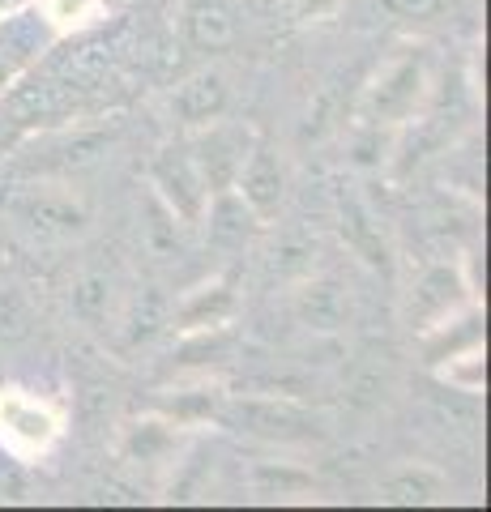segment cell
I'll list each match as a JSON object with an SVG mask.
<instances>
[{"instance_id": "obj_1", "label": "cell", "mask_w": 491, "mask_h": 512, "mask_svg": "<svg viewBox=\"0 0 491 512\" xmlns=\"http://www.w3.org/2000/svg\"><path fill=\"white\" fill-rule=\"evenodd\" d=\"M427 99H432L427 60L415 47H402V52L389 56L372 73V82L363 86L355 116L368 128H406L427 111Z\"/></svg>"}, {"instance_id": "obj_2", "label": "cell", "mask_w": 491, "mask_h": 512, "mask_svg": "<svg viewBox=\"0 0 491 512\" xmlns=\"http://www.w3.org/2000/svg\"><path fill=\"white\" fill-rule=\"evenodd\" d=\"M65 436V419L47 397L30 389H0V448L18 461H43Z\"/></svg>"}, {"instance_id": "obj_3", "label": "cell", "mask_w": 491, "mask_h": 512, "mask_svg": "<svg viewBox=\"0 0 491 512\" xmlns=\"http://www.w3.org/2000/svg\"><path fill=\"white\" fill-rule=\"evenodd\" d=\"M9 218L18 222V231L35 244H65L90 231V210L86 201L69 188L35 184L9 197Z\"/></svg>"}, {"instance_id": "obj_4", "label": "cell", "mask_w": 491, "mask_h": 512, "mask_svg": "<svg viewBox=\"0 0 491 512\" xmlns=\"http://www.w3.org/2000/svg\"><path fill=\"white\" fill-rule=\"evenodd\" d=\"M150 192L163 210L180 222V227H197V222L210 218V188H205L201 171L193 163V150L188 141H171V146L154 150L150 167H146Z\"/></svg>"}, {"instance_id": "obj_5", "label": "cell", "mask_w": 491, "mask_h": 512, "mask_svg": "<svg viewBox=\"0 0 491 512\" xmlns=\"http://www.w3.org/2000/svg\"><path fill=\"white\" fill-rule=\"evenodd\" d=\"M214 419L227 423L231 431H244V436H257V440H278V444L316 436L312 410L291 402V397H231L227 393Z\"/></svg>"}, {"instance_id": "obj_6", "label": "cell", "mask_w": 491, "mask_h": 512, "mask_svg": "<svg viewBox=\"0 0 491 512\" xmlns=\"http://www.w3.org/2000/svg\"><path fill=\"white\" fill-rule=\"evenodd\" d=\"M184 141H188V150H193V163L201 171L205 188H210V197H218V192H231L235 171H240V163L248 158L257 133H252L248 124H231V120L218 116L210 124L193 128Z\"/></svg>"}, {"instance_id": "obj_7", "label": "cell", "mask_w": 491, "mask_h": 512, "mask_svg": "<svg viewBox=\"0 0 491 512\" xmlns=\"http://www.w3.org/2000/svg\"><path fill=\"white\" fill-rule=\"evenodd\" d=\"M5 107L18 124H39V128H52V124H73V116L82 111V90L69 86L65 77L56 73H39L30 69L26 77H18L5 94Z\"/></svg>"}, {"instance_id": "obj_8", "label": "cell", "mask_w": 491, "mask_h": 512, "mask_svg": "<svg viewBox=\"0 0 491 512\" xmlns=\"http://www.w3.org/2000/svg\"><path fill=\"white\" fill-rule=\"evenodd\" d=\"M479 299V291L470 286L466 278V265H449V261H440V265H427L419 282L410 286V303H406V320H410V329H415V338L423 329H432L440 325V320H449L453 312H462L466 303Z\"/></svg>"}, {"instance_id": "obj_9", "label": "cell", "mask_w": 491, "mask_h": 512, "mask_svg": "<svg viewBox=\"0 0 491 512\" xmlns=\"http://www.w3.org/2000/svg\"><path fill=\"white\" fill-rule=\"evenodd\" d=\"M235 201L248 210L252 222H261V227H269L278 214H282V201H287V171H282L278 154L265 146V141H252L248 158L240 163V171H235Z\"/></svg>"}, {"instance_id": "obj_10", "label": "cell", "mask_w": 491, "mask_h": 512, "mask_svg": "<svg viewBox=\"0 0 491 512\" xmlns=\"http://www.w3.org/2000/svg\"><path fill=\"white\" fill-rule=\"evenodd\" d=\"M52 43L56 35L43 22L39 9H22L13 18H0V94L30 69H39V60L52 52Z\"/></svg>"}, {"instance_id": "obj_11", "label": "cell", "mask_w": 491, "mask_h": 512, "mask_svg": "<svg viewBox=\"0 0 491 512\" xmlns=\"http://www.w3.org/2000/svg\"><path fill=\"white\" fill-rule=\"evenodd\" d=\"M235 316V291L227 278H210L193 286L171 312V329L180 338H193V333H223V325Z\"/></svg>"}, {"instance_id": "obj_12", "label": "cell", "mask_w": 491, "mask_h": 512, "mask_svg": "<svg viewBox=\"0 0 491 512\" xmlns=\"http://www.w3.org/2000/svg\"><path fill=\"white\" fill-rule=\"evenodd\" d=\"M227 107H231V90H227V77L218 69H201L171 90V116H176V124L184 133L227 116Z\"/></svg>"}, {"instance_id": "obj_13", "label": "cell", "mask_w": 491, "mask_h": 512, "mask_svg": "<svg viewBox=\"0 0 491 512\" xmlns=\"http://www.w3.org/2000/svg\"><path fill=\"white\" fill-rule=\"evenodd\" d=\"M184 440H188V427L163 419V414H146V419L124 427L120 457L133 461V466H167V461H176Z\"/></svg>"}, {"instance_id": "obj_14", "label": "cell", "mask_w": 491, "mask_h": 512, "mask_svg": "<svg viewBox=\"0 0 491 512\" xmlns=\"http://www.w3.org/2000/svg\"><path fill=\"white\" fill-rule=\"evenodd\" d=\"M483 308H479V299L466 303L462 312H453L449 320H440V325L432 329H423L419 333V350H423V363L427 367H436V363H445L453 355H462V350H474V346H483Z\"/></svg>"}, {"instance_id": "obj_15", "label": "cell", "mask_w": 491, "mask_h": 512, "mask_svg": "<svg viewBox=\"0 0 491 512\" xmlns=\"http://www.w3.org/2000/svg\"><path fill=\"white\" fill-rule=\"evenodd\" d=\"M184 35L197 52H227L240 39L231 0H184Z\"/></svg>"}, {"instance_id": "obj_16", "label": "cell", "mask_w": 491, "mask_h": 512, "mask_svg": "<svg viewBox=\"0 0 491 512\" xmlns=\"http://www.w3.org/2000/svg\"><path fill=\"white\" fill-rule=\"evenodd\" d=\"M295 316L308 329H342L351 316V299L334 278H304V286L295 291Z\"/></svg>"}, {"instance_id": "obj_17", "label": "cell", "mask_w": 491, "mask_h": 512, "mask_svg": "<svg viewBox=\"0 0 491 512\" xmlns=\"http://www.w3.org/2000/svg\"><path fill=\"white\" fill-rule=\"evenodd\" d=\"M342 239H346V248H351L363 265L389 274V244H385V235H380V222L363 210L359 201L342 205Z\"/></svg>"}, {"instance_id": "obj_18", "label": "cell", "mask_w": 491, "mask_h": 512, "mask_svg": "<svg viewBox=\"0 0 491 512\" xmlns=\"http://www.w3.org/2000/svg\"><path fill=\"white\" fill-rule=\"evenodd\" d=\"M385 500L389 504H440L449 491V478L436 466H402L398 474L385 478Z\"/></svg>"}, {"instance_id": "obj_19", "label": "cell", "mask_w": 491, "mask_h": 512, "mask_svg": "<svg viewBox=\"0 0 491 512\" xmlns=\"http://www.w3.org/2000/svg\"><path fill=\"white\" fill-rule=\"evenodd\" d=\"M248 483L257 500H295V495H308L316 487L308 470L287 466V461H252Z\"/></svg>"}, {"instance_id": "obj_20", "label": "cell", "mask_w": 491, "mask_h": 512, "mask_svg": "<svg viewBox=\"0 0 491 512\" xmlns=\"http://www.w3.org/2000/svg\"><path fill=\"white\" fill-rule=\"evenodd\" d=\"M35 9L43 13V22L52 26L56 39L82 35V30L107 18V0H35Z\"/></svg>"}, {"instance_id": "obj_21", "label": "cell", "mask_w": 491, "mask_h": 512, "mask_svg": "<svg viewBox=\"0 0 491 512\" xmlns=\"http://www.w3.org/2000/svg\"><path fill=\"white\" fill-rule=\"evenodd\" d=\"M223 389L218 384H197V389H184L176 397H163L158 402V414L171 423H180V427H201V423H210L218 406H223Z\"/></svg>"}, {"instance_id": "obj_22", "label": "cell", "mask_w": 491, "mask_h": 512, "mask_svg": "<svg viewBox=\"0 0 491 512\" xmlns=\"http://www.w3.org/2000/svg\"><path fill=\"white\" fill-rule=\"evenodd\" d=\"M432 372L449 384L453 393H466V397H479L487 389V350L474 346V350H462V355H453L445 363H436Z\"/></svg>"}, {"instance_id": "obj_23", "label": "cell", "mask_w": 491, "mask_h": 512, "mask_svg": "<svg viewBox=\"0 0 491 512\" xmlns=\"http://www.w3.org/2000/svg\"><path fill=\"white\" fill-rule=\"evenodd\" d=\"M158 325H167L163 295L146 291V312H141V303H137L133 316H129V338H133V342H146V338H154V333H158Z\"/></svg>"}, {"instance_id": "obj_24", "label": "cell", "mask_w": 491, "mask_h": 512, "mask_svg": "<svg viewBox=\"0 0 491 512\" xmlns=\"http://www.w3.org/2000/svg\"><path fill=\"white\" fill-rule=\"evenodd\" d=\"M376 5H380V13H389V18H398V22H427L445 9V0H376Z\"/></svg>"}, {"instance_id": "obj_25", "label": "cell", "mask_w": 491, "mask_h": 512, "mask_svg": "<svg viewBox=\"0 0 491 512\" xmlns=\"http://www.w3.org/2000/svg\"><path fill=\"white\" fill-rule=\"evenodd\" d=\"M107 291H112V286H107L103 278H86L82 291H77V312H82V316H99V303L107 299Z\"/></svg>"}, {"instance_id": "obj_26", "label": "cell", "mask_w": 491, "mask_h": 512, "mask_svg": "<svg viewBox=\"0 0 491 512\" xmlns=\"http://www.w3.org/2000/svg\"><path fill=\"white\" fill-rule=\"evenodd\" d=\"M22 9H35V0H0V18H13Z\"/></svg>"}]
</instances>
